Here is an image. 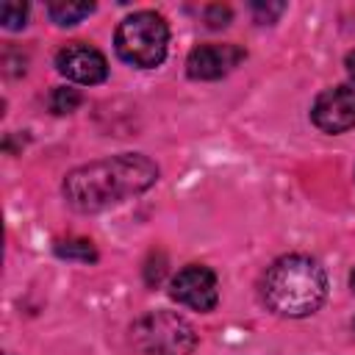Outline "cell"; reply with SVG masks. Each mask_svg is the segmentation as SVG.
<instances>
[{
    "label": "cell",
    "instance_id": "15",
    "mask_svg": "<svg viewBox=\"0 0 355 355\" xmlns=\"http://www.w3.org/2000/svg\"><path fill=\"white\" fill-rule=\"evenodd\" d=\"M205 22H208V28H225V25L230 22V8L222 6V3L208 6V8H205Z\"/></svg>",
    "mask_w": 355,
    "mask_h": 355
},
{
    "label": "cell",
    "instance_id": "17",
    "mask_svg": "<svg viewBox=\"0 0 355 355\" xmlns=\"http://www.w3.org/2000/svg\"><path fill=\"white\" fill-rule=\"evenodd\" d=\"M349 286H352V291H355V269H352V275H349Z\"/></svg>",
    "mask_w": 355,
    "mask_h": 355
},
{
    "label": "cell",
    "instance_id": "2",
    "mask_svg": "<svg viewBox=\"0 0 355 355\" xmlns=\"http://www.w3.org/2000/svg\"><path fill=\"white\" fill-rule=\"evenodd\" d=\"M261 294L277 316L302 319L322 308L327 297V275L308 255H283L266 269Z\"/></svg>",
    "mask_w": 355,
    "mask_h": 355
},
{
    "label": "cell",
    "instance_id": "19",
    "mask_svg": "<svg viewBox=\"0 0 355 355\" xmlns=\"http://www.w3.org/2000/svg\"><path fill=\"white\" fill-rule=\"evenodd\" d=\"M8 355H11V352H8Z\"/></svg>",
    "mask_w": 355,
    "mask_h": 355
},
{
    "label": "cell",
    "instance_id": "11",
    "mask_svg": "<svg viewBox=\"0 0 355 355\" xmlns=\"http://www.w3.org/2000/svg\"><path fill=\"white\" fill-rule=\"evenodd\" d=\"M80 103H83V97H80L78 89L55 86V89L50 92V111H53V114H72Z\"/></svg>",
    "mask_w": 355,
    "mask_h": 355
},
{
    "label": "cell",
    "instance_id": "12",
    "mask_svg": "<svg viewBox=\"0 0 355 355\" xmlns=\"http://www.w3.org/2000/svg\"><path fill=\"white\" fill-rule=\"evenodd\" d=\"M25 19H28V6H25V3L6 0V3L0 6V22H3L6 28L17 31V28H22V25H25Z\"/></svg>",
    "mask_w": 355,
    "mask_h": 355
},
{
    "label": "cell",
    "instance_id": "13",
    "mask_svg": "<svg viewBox=\"0 0 355 355\" xmlns=\"http://www.w3.org/2000/svg\"><path fill=\"white\" fill-rule=\"evenodd\" d=\"M164 275H166V258H164L161 252H153L150 261H147V266H144V280H147V286H158V283L164 280Z\"/></svg>",
    "mask_w": 355,
    "mask_h": 355
},
{
    "label": "cell",
    "instance_id": "3",
    "mask_svg": "<svg viewBox=\"0 0 355 355\" xmlns=\"http://www.w3.org/2000/svg\"><path fill=\"white\" fill-rule=\"evenodd\" d=\"M169 25L155 11H136L125 17L114 33L116 55L139 69H153L166 58Z\"/></svg>",
    "mask_w": 355,
    "mask_h": 355
},
{
    "label": "cell",
    "instance_id": "7",
    "mask_svg": "<svg viewBox=\"0 0 355 355\" xmlns=\"http://www.w3.org/2000/svg\"><path fill=\"white\" fill-rule=\"evenodd\" d=\"M311 119L324 133H344L355 128V89L349 86L324 89L311 108Z\"/></svg>",
    "mask_w": 355,
    "mask_h": 355
},
{
    "label": "cell",
    "instance_id": "18",
    "mask_svg": "<svg viewBox=\"0 0 355 355\" xmlns=\"http://www.w3.org/2000/svg\"><path fill=\"white\" fill-rule=\"evenodd\" d=\"M352 327H355V319H352Z\"/></svg>",
    "mask_w": 355,
    "mask_h": 355
},
{
    "label": "cell",
    "instance_id": "14",
    "mask_svg": "<svg viewBox=\"0 0 355 355\" xmlns=\"http://www.w3.org/2000/svg\"><path fill=\"white\" fill-rule=\"evenodd\" d=\"M283 3H252V14H255V19L261 22V25H266V22H275L280 14H283Z\"/></svg>",
    "mask_w": 355,
    "mask_h": 355
},
{
    "label": "cell",
    "instance_id": "10",
    "mask_svg": "<svg viewBox=\"0 0 355 355\" xmlns=\"http://www.w3.org/2000/svg\"><path fill=\"white\" fill-rule=\"evenodd\" d=\"M55 252H58L61 258H69V261H83V263L97 261L94 244H92L89 239H67V241H58V244H55Z\"/></svg>",
    "mask_w": 355,
    "mask_h": 355
},
{
    "label": "cell",
    "instance_id": "16",
    "mask_svg": "<svg viewBox=\"0 0 355 355\" xmlns=\"http://www.w3.org/2000/svg\"><path fill=\"white\" fill-rule=\"evenodd\" d=\"M347 72H349V78L355 80V50L347 55Z\"/></svg>",
    "mask_w": 355,
    "mask_h": 355
},
{
    "label": "cell",
    "instance_id": "1",
    "mask_svg": "<svg viewBox=\"0 0 355 355\" xmlns=\"http://www.w3.org/2000/svg\"><path fill=\"white\" fill-rule=\"evenodd\" d=\"M158 180V166L139 153H122L100 158L72 169L64 178V200L80 214H100L111 205H119Z\"/></svg>",
    "mask_w": 355,
    "mask_h": 355
},
{
    "label": "cell",
    "instance_id": "9",
    "mask_svg": "<svg viewBox=\"0 0 355 355\" xmlns=\"http://www.w3.org/2000/svg\"><path fill=\"white\" fill-rule=\"evenodd\" d=\"M92 11H94V3L89 0H50L47 3V14L55 25H75Z\"/></svg>",
    "mask_w": 355,
    "mask_h": 355
},
{
    "label": "cell",
    "instance_id": "5",
    "mask_svg": "<svg viewBox=\"0 0 355 355\" xmlns=\"http://www.w3.org/2000/svg\"><path fill=\"white\" fill-rule=\"evenodd\" d=\"M169 297L191 311H214L219 302V283L216 275L202 266V263H189L183 266L172 283H169Z\"/></svg>",
    "mask_w": 355,
    "mask_h": 355
},
{
    "label": "cell",
    "instance_id": "6",
    "mask_svg": "<svg viewBox=\"0 0 355 355\" xmlns=\"http://www.w3.org/2000/svg\"><path fill=\"white\" fill-rule=\"evenodd\" d=\"M55 69L75 80V83H83V86H94V83H103L108 78V61L105 55L86 44V42H69L64 44L58 53H55Z\"/></svg>",
    "mask_w": 355,
    "mask_h": 355
},
{
    "label": "cell",
    "instance_id": "8",
    "mask_svg": "<svg viewBox=\"0 0 355 355\" xmlns=\"http://www.w3.org/2000/svg\"><path fill=\"white\" fill-rule=\"evenodd\" d=\"M244 50L239 47V44H216V42H211V44H200V47H194L191 53H189V58H186V72H189V78H194V80H219V78H225L227 72H233L241 61H244Z\"/></svg>",
    "mask_w": 355,
    "mask_h": 355
},
{
    "label": "cell",
    "instance_id": "4",
    "mask_svg": "<svg viewBox=\"0 0 355 355\" xmlns=\"http://www.w3.org/2000/svg\"><path fill=\"white\" fill-rule=\"evenodd\" d=\"M130 344L136 355H191L197 333L183 316L172 311H153L133 322Z\"/></svg>",
    "mask_w": 355,
    "mask_h": 355
}]
</instances>
